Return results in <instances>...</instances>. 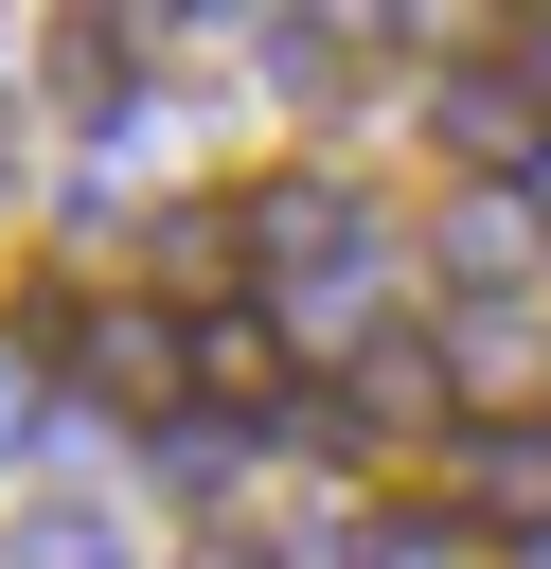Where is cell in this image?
I'll return each instance as SVG.
<instances>
[{
	"label": "cell",
	"mask_w": 551,
	"mask_h": 569,
	"mask_svg": "<svg viewBox=\"0 0 551 569\" xmlns=\"http://www.w3.org/2000/svg\"><path fill=\"white\" fill-rule=\"evenodd\" d=\"M462 498L480 516H551V427H462Z\"/></svg>",
	"instance_id": "4"
},
{
	"label": "cell",
	"mask_w": 551,
	"mask_h": 569,
	"mask_svg": "<svg viewBox=\"0 0 551 569\" xmlns=\"http://www.w3.org/2000/svg\"><path fill=\"white\" fill-rule=\"evenodd\" d=\"M196 569H284V551H249V533H213V551H196Z\"/></svg>",
	"instance_id": "10"
},
{
	"label": "cell",
	"mask_w": 551,
	"mask_h": 569,
	"mask_svg": "<svg viewBox=\"0 0 551 569\" xmlns=\"http://www.w3.org/2000/svg\"><path fill=\"white\" fill-rule=\"evenodd\" d=\"M515 89H533V107H551V18H533V36H515Z\"/></svg>",
	"instance_id": "9"
},
{
	"label": "cell",
	"mask_w": 551,
	"mask_h": 569,
	"mask_svg": "<svg viewBox=\"0 0 551 569\" xmlns=\"http://www.w3.org/2000/svg\"><path fill=\"white\" fill-rule=\"evenodd\" d=\"M533 249H551V231H533V196H498V178H462V196H444V267H462L480 302H533Z\"/></svg>",
	"instance_id": "3"
},
{
	"label": "cell",
	"mask_w": 551,
	"mask_h": 569,
	"mask_svg": "<svg viewBox=\"0 0 551 569\" xmlns=\"http://www.w3.org/2000/svg\"><path fill=\"white\" fill-rule=\"evenodd\" d=\"M533 231H551V160H533Z\"/></svg>",
	"instance_id": "11"
},
{
	"label": "cell",
	"mask_w": 551,
	"mask_h": 569,
	"mask_svg": "<svg viewBox=\"0 0 551 569\" xmlns=\"http://www.w3.org/2000/svg\"><path fill=\"white\" fill-rule=\"evenodd\" d=\"M196 409H231V427H249V409H267V427L302 409V391H284V320H267V302H196Z\"/></svg>",
	"instance_id": "1"
},
{
	"label": "cell",
	"mask_w": 551,
	"mask_h": 569,
	"mask_svg": "<svg viewBox=\"0 0 551 569\" xmlns=\"http://www.w3.org/2000/svg\"><path fill=\"white\" fill-rule=\"evenodd\" d=\"M53 89L107 107V89H124V18H53Z\"/></svg>",
	"instance_id": "5"
},
{
	"label": "cell",
	"mask_w": 551,
	"mask_h": 569,
	"mask_svg": "<svg viewBox=\"0 0 551 569\" xmlns=\"http://www.w3.org/2000/svg\"><path fill=\"white\" fill-rule=\"evenodd\" d=\"M18 569H124V551H107V516L53 498V516H18Z\"/></svg>",
	"instance_id": "6"
},
{
	"label": "cell",
	"mask_w": 551,
	"mask_h": 569,
	"mask_svg": "<svg viewBox=\"0 0 551 569\" xmlns=\"http://www.w3.org/2000/svg\"><path fill=\"white\" fill-rule=\"evenodd\" d=\"M18 409H36V356H18V338H0V445H36V427H18Z\"/></svg>",
	"instance_id": "8"
},
{
	"label": "cell",
	"mask_w": 551,
	"mask_h": 569,
	"mask_svg": "<svg viewBox=\"0 0 551 569\" xmlns=\"http://www.w3.org/2000/svg\"><path fill=\"white\" fill-rule=\"evenodd\" d=\"M355 569H444V533H427V516H373V551H355Z\"/></svg>",
	"instance_id": "7"
},
{
	"label": "cell",
	"mask_w": 551,
	"mask_h": 569,
	"mask_svg": "<svg viewBox=\"0 0 551 569\" xmlns=\"http://www.w3.org/2000/svg\"><path fill=\"white\" fill-rule=\"evenodd\" d=\"M444 142H462V178H533V160H551V107L515 89V53L444 71Z\"/></svg>",
	"instance_id": "2"
}]
</instances>
